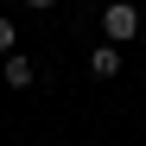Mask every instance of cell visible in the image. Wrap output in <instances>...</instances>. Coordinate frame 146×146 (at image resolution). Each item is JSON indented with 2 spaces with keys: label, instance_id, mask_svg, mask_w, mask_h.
I'll return each instance as SVG.
<instances>
[{
  "label": "cell",
  "instance_id": "1",
  "mask_svg": "<svg viewBox=\"0 0 146 146\" xmlns=\"http://www.w3.org/2000/svg\"><path fill=\"white\" fill-rule=\"evenodd\" d=\"M102 32H108V44H127L140 32V13L127 7V0H108V7H102Z\"/></svg>",
  "mask_w": 146,
  "mask_h": 146
},
{
  "label": "cell",
  "instance_id": "2",
  "mask_svg": "<svg viewBox=\"0 0 146 146\" xmlns=\"http://www.w3.org/2000/svg\"><path fill=\"white\" fill-rule=\"evenodd\" d=\"M0 76H7V89H32V76H38V70H32V57H0Z\"/></svg>",
  "mask_w": 146,
  "mask_h": 146
},
{
  "label": "cell",
  "instance_id": "3",
  "mask_svg": "<svg viewBox=\"0 0 146 146\" xmlns=\"http://www.w3.org/2000/svg\"><path fill=\"white\" fill-rule=\"evenodd\" d=\"M89 70H95V76H114V70H121V44H95V51H89Z\"/></svg>",
  "mask_w": 146,
  "mask_h": 146
},
{
  "label": "cell",
  "instance_id": "4",
  "mask_svg": "<svg viewBox=\"0 0 146 146\" xmlns=\"http://www.w3.org/2000/svg\"><path fill=\"white\" fill-rule=\"evenodd\" d=\"M0 57H13V19H0Z\"/></svg>",
  "mask_w": 146,
  "mask_h": 146
},
{
  "label": "cell",
  "instance_id": "5",
  "mask_svg": "<svg viewBox=\"0 0 146 146\" xmlns=\"http://www.w3.org/2000/svg\"><path fill=\"white\" fill-rule=\"evenodd\" d=\"M26 7H57V0H26Z\"/></svg>",
  "mask_w": 146,
  "mask_h": 146
}]
</instances>
